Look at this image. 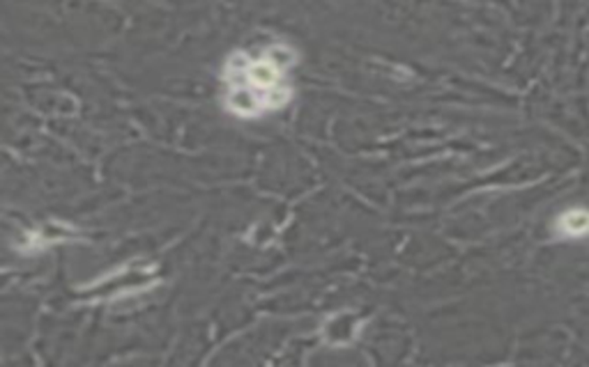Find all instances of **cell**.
I'll list each match as a JSON object with an SVG mask.
<instances>
[{
  "label": "cell",
  "mask_w": 589,
  "mask_h": 367,
  "mask_svg": "<svg viewBox=\"0 0 589 367\" xmlns=\"http://www.w3.org/2000/svg\"><path fill=\"white\" fill-rule=\"evenodd\" d=\"M552 237L559 241L589 239V207H568L555 216L551 225Z\"/></svg>",
  "instance_id": "cell-2"
},
{
  "label": "cell",
  "mask_w": 589,
  "mask_h": 367,
  "mask_svg": "<svg viewBox=\"0 0 589 367\" xmlns=\"http://www.w3.org/2000/svg\"><path fill=\"white\" fill-rule=\"evenodd\" d=\"M293 63V48L284 42L233 54L221 71L224 104L228 113L253 120L284 108L293 96L288 74Z\"/></svg>",
  "instance_id": "cell-1"
}]
</instances>
